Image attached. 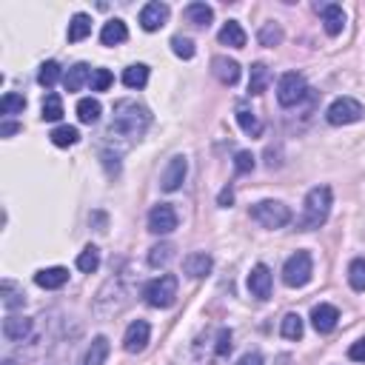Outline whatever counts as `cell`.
<instances>
[{
    "label": "cell",
    "mask_w": 365,
    "mask_h": 365,
    "mask_svg": "<svg viewBox=\"0 0 365 365\" xmlns=\"http://www.w3.org/2000/svg\"><path fill=\"white\" fill-rule=\"evenodd\" d=\"M77 268H80L83 274H94V271L100 268V251H97V246H86V249L77 254Z\"/></svg>",
    "instance_id": "4dcf8cb0"
},
{
    "label": "cell",
    "mask_w": 365,
    "mask_h": 365,
    "mask_svg": "<svg viewBox=\"0 0 365 365\" xmlns=\"http://www.w3.org/2000/svg\"><path fill=\"white\" fill-rule=\"evenodd\" d=\"M100 114H103L100 100H94V97H83V100L77 103V120H80V123L92 126V123H97V120H100Z\"/></svg>",
    "instance_id": "484cf974"
},
{
    "label": "cell",
    "mask_w": 365,
    "mask_h": 365,
    "mask_svg": "<svg viewBox=\"0 0 365 365\" xmlns=\"http://www.w3.org/2000/svg\"><path fill=\"white\" fill-rule=\"evenodd\" d=\"M212 268H214V260H212L206 251H195V254H189L186 260H182V271H186L192 280H203V277H209V274H212Z\"/></svg>",
    "instance_id": "5bb4252c"
},
{
    "label": "cell",
    "mask_w": 365,
    "mask_h": 365,
    "mask_svg": "<svg viewBox=\"0 0 365 365\" xmlns=\"http://www.w3.org/2000/svg\"><path fill=\"white\" fill-rule=\"evenodd\" d=\"M317 12L322 15L325 32H328L331 38H337V35L342 32V26H345V12H342V6H337V4H322V6H317Z\"/></svg>",
    "instance_id": "2e32d148"
},
{
    "label": "cell",
    "mask_w": 365,
    "mask_h": 365,
    "mask_svg": "<svg viewBox=\"0 0 365 365\" xmlns=\"http://www.w3.org/2000/svg\"><path fill=\"white\" fill-rule=\"evenodd\" d=\"M337 320H339V311H337L334 305H328V303H320V305H314V311H311V325H314L320 334L334 331V328H337Z\"/></svg>",
    "instance_id": "9a60e30c"
},
{
    "label": "cell",
    "mask_w": 365,
    "mask_h": 365,
    "mask_svg": "<svg viewBox=\"0 0 365 365\" xmlns=\"http://www.w3.org/2000/svg\"><path fill=\"white\" fill-rule=\"evenodd\" d=\"M111 126H109V134L111 137H123L126 143L131 140H140L151 123V114L146 106H140L137 100H117L114 109H111Z\"/></svg>",
    "instance_id": "6da1fadb"
},
{
    "label": "cell",
    "mask_w": 365,
    "mask_h": 365,
    "mask_svg": "<svg viewBox=\"0 0 365 365\" xmlns=\"http://www.w3.org/2000/svg\"><path fill=\"white\" fill-rule=\"evenodd\" d=\"M177 229V212L168 203H160L148 212V231L151 234H171Z\"/></svg>",
    "instance_id": "9c48e42d"
},
{
    "label": "cell",
    "mask_w": 365,
    "mask_h": 365,
    "mask_svg": "<svg viewBox=\"0 0 365 365\" xmlns=\"http://www.w3.org/2000/svg\"><path fill=\"white\" fill-rule=\"evenodd\" d=\"M29 334H32V320L18 317V314H9V317L4 320V337H6L9 342H21V339H26Z\"/></svg>",
    "instance_id": "ac0fdd59"
},
{
    "label": "cell",
    "mask_w": 365,
    "mask_h": 365,
    "mask_svg": "<svg viewBox=\"0 0 365 365\" xmlns=\"http://www.w3.org/2000/svg\"><path fill=\"white\" fill-rule=\"evenodd\" d=\"M23 109H26V97L18 94V92H6L4 100H0V114H4V117L23 114Z\"/></svg>",
    "instance_id": "f1b7e54d"
},
{
    "label": "cell",
    "mask_w": 365,
    "mask_h": 365,
    "mask_svg": "<svg viewBox=\"0 0 365 365\" xmlns=\"http://www.w3.org/2000/svg\"><path fill=\"white\" fill-rule=\"evenodd\" d=\"M257 40H260V46H280L283 43V29H280V23H266L263 29H260V35H257Z\"/></svg>",
    "instance_id": "d590c367"
},
{
    "label": "cell",
    "mask_w": 365,
    "mask_h": 365,
    "mask_svg": "<svg viewBox=\"0 0 365 365\" xmlns=\"http://www.w3.org/2000/svg\"><path fill=\"white\" fill-rule=\"evenodd\" d=\"M171 49H174V55L177 58H182V60H192L195 58V40H189V38H171Z\"/></svg>",
    "instance_id": "f35d334b"
},
{
    "label": "cell",
    "mask_w": 365,
    "mask_h": 365,
    "mask_svg": "<svg viewBox=\"0 0 365 365\" xmlns=\"http://www.w3.org/2000/svg\"><path fill=\"white\" fill-rule=\"evenodd\" d=\"M303 317L300 314H285L283 317V325H280V334L285 337V339H300L303 337Z\"/></svg>",
    "instance_id": "e575fe53"
},
{
    "label": "cell",
    "mask_w": 365,
    "mask_h": 365,
    "mask_svg": "<svg viewBox=\"0 0 365 365\" xmlns=\"http://www.w3.org/2000/svg\"><path fill=\"white\" fill-rule=\"evenodd\" d=\"M186 174H189V160L182 157V154L171 157L168 165H165V171H163V177H160L163 192H177L182 186V180H186Z\"/></svg>",
    "instance_id": "ba28073f"
},
{
    "label": "cell",
    "mask_w": 365,
    "mask_h": 365,
    "mask_svg": "<svg viewBox=\"0 0 365 365\" xmlns=\"http://www.w3.org/2000/svg\"><path fill=\"white\" fill-rule=\"evenodd\" d=\"M177 277L174 274H160V277H154L151 283H146V288H143V297H146V303L151 305V308H171L174 305V300H177Z\"/></svg>",
    "instance_id": "3957f363"
},
{
    "label": "cell",
    "mask_w": 365,
    "mask_h": 365,
    "mask_svg": "<svg viewBox=\"0 0 365 365\" xmlns=\"http://www.w3.org/2000/svg\"><path fill=\"white\" fill-rule=\"evenodd\" d=\"M18 131H21V126H18V123H9V120L0 126V137H12V134H18Z\"/></svg>",
    "instance_id": "f6af8a7d"
},
{
    "label": "cell",
    "mask_w": 365,
    "mask_h": 365,
    "mask_svg": "<svg viewBox=\"0 0 365 365\" xmlns=\"http://www.w3.org/2000/svg\"><path fill=\"white\" fill-rule=\"evenodd\" d=\"M237 123H240V129H243L249 137H260V134H263L260 117H257L254 111H249V109H237Z\"/></svg>",
    "instance_id": "f546056e"
},
{
    "label": "cell",
    "mask_w": 365,
    "mask_h": 365,
    "mask_svg": "<svg viewBox=\"0 0 365 365\" xmlns=\"http://www.w3.org/2000/svg\"><path fill=\"white\" fill-rule=\"evenodd\" d=\"M359 117H362V103L354 97H337L325 111V120L331 126H348V123H356Z\"/></svg>",
    "instance_id": "52a82bcc"
},
{
    "label": "cell",
    "mask_w": 365,
    "mask_h": 365,
    "mask_svg": "<svg viewBox=\"0 0 365 365\" xmlns=\"http://www.w3.org/2000/svg\"><path fill=\"white\" fill-rule=\"evenodd\" d=\"M123 83H126L129 89H143V86L148 83V66H146V63L129 66V69L123 72Z\"/></svg>",
    "instance_id": "83f0119b"
},
{
    "label": "cell",
    "mask_w": 365,
    "mask_h": 365,
    "mask_svg": "<svg viewBox=\"0 0 365 365\" xmlns=\"http://www.w3.org/2000/svg\"><path fill=\"white\" fill-rule=\"evenodd\" d=\"M234 168H237V174H249L254 168V154L251 151H237L234 154Z\"/></svg>",
    "instance_id": "60d3db41"
},
{
    "label": "cell",
    "mask_w": 365,
    "mask_h": 365,
    "mask_svg": "<svg viewBox=\"0 0 365 365\" xmlns=\"http://www.w3.org/2000/svg\"><path fill=\"white\" fill-rule=\"evenodd\" d=\"M311 274H314V260H311L308 251L291 254V257L285 260V266H283V283H285L288 288H303V285L311 280Z\"/></svg>",
    "instance_id": "5b68a950"
},
{
    "label": "cell",
    "mask_w": 365,
    "mask_h": 365,
    "mask_svg": "<svg viewBox=\"0 0 365 365\" xmlns=\"http://www.w3.org/2000/svg\"><path fill=\"white\" fill-rule=\"evenodd\" d=\"M212 75H214L223 86H237V80H240V63L231 60V58L217 55V58L212 60Z\"/></svg>",
    "instance_id": "4fadbf2b"
},
{
    "label": "cell",
    "mask_w": 365,
    "mask_h": 365,
    "mask_svg": "<svg viewBox=\"0 0 365 365\" xmlns=\"http://www.w3.org/2000/svg\"><path fill=\"white\" fill-rule=\"evenodd\" d=\"M4 365H15V362H9V359H6V362H4Z\"/></svg>",
    "instance_id": "7dc6e473"
},
{
    "label": "cell",
    "mask_w": 365,
    "mask_h": 365,
    "mask_svg": "<svg viewBox=\"0 0 365 365\" xmlns=\"http://www.w3.org/2000/svg\"><path fill=\"white\" fill-rule=\"evenodd\" d=\"M35 283H38L40 288H46V291H55V288H63V285L69 283V268H63V266H52V268H40V271L35 274Z\"/></svg>",
    "instance_id": "e0dca14e"
},
{
    "label": "cell",
    "mask_w": 365,
    "mask_h": 365,
    "mask_svg": "<svg viewBox=\"0 0 365 365\" xmlns=\"http://www.w3.org/2000/svg\"><path fill=\"white\" fill-rule=\"evenodd\" d=\"M348 283L354 291H365V260L356 257L351 266H348Z\"/></svg>",
    "instance_id": "74e56055"
},
{
    "label": "cell",
    "mask_w": 365,
    "mask_h": 365,
    "mask_svg": "<svg viewBox=\"0 0 365 365\" xmlns=\"http://www.w3.org/2000/svg\"><path fill=\"white\" fill-rule=\"evenodd\" d=\"M0 294H4V308H6V311H15V308H21V305L26 303L23 288H18L12 280H4V283H0Z\"/></svg>",
    "instance_id": "603a6c76"
},
{
    "label": "cell",
    "mask_w": 365,
    "mask_h": 365,
    "mask_svg": "<svg viewBox=\"0 0 365 365\" xmlns=\"http://www.w3.org/2000/svg\"><path fill=\"white\" fill-rule=\"evenodd\" d=\"M109 356V339L106 337H94L92 345L86 348V356H83V365H103Z\"/></svg>",
    "instance_id": "4316f807"
},
{
    "label": "cell",
    "mask_w": 365,
    "mask_h": 365,
    "mask_svg": "<svg viewBox=\"0 0 365 365\" xmlns=\"http://www.w3.org/2000/svg\"><path fill=\"white\" fill-rule=\"evenodd\" d=\"M305 94H308V86H305V77H303V75L285 72V75L280 77V83H277V100H280V106L291 109V106L303 103Z\"/></svg>",
    "instance_id": "8992f818"
},
{
    "label": "cell",
    "mask_w": 365,
    "mask_h": 365,
    "mask_svg": "<svg viewBox=\"0 0 365 365\" xmlns=\"http://www.w3.org/2000/svg\"><path fill=\"white\" fill-rule=\"evenodd\" d=\"M249 291L257 300H268L271 297V271H268V266L257 263L251 268V274H249Z\"/></svg>",
    "instance_id": "7c38bea8"
},
{
    "label": "cell",
    "mask_w": 365,
    "mask_h": 365,
    "mask_svg": "<svg viewBox=\"0 0 365 365\" xmlns=\"http://www.w3.org/2000/svg\"><path fill=\"white\" fill-rule=\"evenodd\" d=\"M220 43L223 46H231V49H243L246 46V32L237 21H229L223 29H220Z\"/></svg>",
    "instance_id": "cb8c5ba5"
},
{
    "label": "cell",
    "mask_w": 365,
    "mask_h": 365,
    "mask_svg": "<svg viewBox=\"0 0 365 365\" xmlns=\"http://www.w3.org/2000/svg\"><path fill=\"white\" fill-rule=\"evenodd\" d=\"M58 80H60V63H58V60H46V63L40 66L38 83H40V86H46V89H52Z\"/></svg>",
    "instance_id": "8d00e7d4"
},
{
    "label": "cell",
    "mask_w": 365,
    "mask_h": 365,
    "mask_svg": "<svg viewBox=\"0 0 365 365\" xmlns=\"http://www.w3.org/2000/svg\"><path fill=\"white\" fill-rule=\"evenodd\" d=\"M186 21L195 23V26H200V29H206L214 21V9L209 4H189L186 6Z\"/></svg>",
    "instance_id": "44dd1931"
},
{
    "label": "cell",
    "mask_w": 365,
    "mask_h": 365,
    "mask_svg": "<svg viewBox=\"0 0 365 365\" xmlns=\"http://www.w3.org/2000/svg\"><path fill=\"white\" fill-rule=\"evenodd\" d=\"M348 359H354V362H365V337H362V339H356V342H351V348H348Z\"/></svg>",
    "instance_id": "7bdbcfd3"
},
{
    "label": "cell",
    "mask_w": 365,
    "mask_h": 365,
    "mask_svg": "<svg viewBox=\"0 0 365 365\" xmlns=\"http://www.w3.org/2000/svg\"><path fill=\"white\" fill-rule=\"evenodd\" d=\"M229 351H231V331L223 328L220 337H217V356H226Z\"/></svg>",
    "instance_id": "b9f144b4"
},
{
    "label": "cell",
    "mask_w": 365,
    "mask_h": 365,
    "mask_svg": "<svg viewBox=\"0 0 365 365\" xmlns=\"http://www.w3.org/2000/svg\"><path fill=\"white\" fill-rule=\"evenodd\" d=\"M231 200H234V192L231 189H223L220 192V206H231Z\"/></svg>",
    "instance_id": "bcb514c9"
},
{
    "label": "cell",
    "mask_w": 365,
    "mask_h": 365,
    "mask_svg": "<svg viewBox=\"0 0 365 365\" xmlns=\"http://www.w3.org/2000/svg\"><path fill=\"white\" fill-rule=\"evenodd\" d=\"M40 111H43V114H40L43 120L58 123V120L63 117V100H60V94H55V92H52V94H46V97H43V109H40Z\"/></svg>",
    "instance_id": "1f68e13d"
},
{
    "label": "cell",
    "mask_w": 365,
    "mask_h": 365,
    "mask_svg": "<svg viewBox=\"0 0 365 365\" xmlns=\"http://www.w3.org/2000/svg\"><path fill=\"white\" fill-rule=\"evenodd\" d=\"M114 83V75L109 69H94L92 72V92H109Z\"/></svg>",
    "instance_id": "ab89813d"
},
{
    "label": "cell",
    "mask_w": 365,
    "mask_h": 365,
    "mask_svg": "<svg viewBox=\"0 0 365 365\" xmlns=\"http://www.w3.org/2000/svg\"><path fill=\"white\" fill-rule=\"evenodd\" d=\"M92 72H94V69H89L86 63H75V66L63 75V86H66V92H80L86 83H92Z\"/></svg>",
    "instance_id": "d6986e66"
},
{
    "label": "cell",
    "mask_w": 365,
    "mask_h": 365,
    "mask_svg": "<svg viewBox=\"0 0 365 365\" xmlns=\"http://www.w3.org/2000/svg\"><path fill=\"white\" fill-rule=\"evenodd\" d=\"M49 137H52V143H55L58 148H69V146H75V143L80 140V134H77L75 126H58Z\"/></svg>",
    "instance_id": "836d02e7"
},
{
    "label": "cell",
    "mask_w": 365,
    "mask_h": 365,
    "mask_svg": "<svg viewBox=\"0 0 365 365\" xmlns=\"http://www.w3.org/2000/svg\"><path fill=\"white\" fill-rule=\"evenodd\" d=\"M126 40H129V29H126L123 21H109L103 26V32H100V43L103 46H120Z\"/></svg>",
    "instance_id": "ffe728a7"
},
{
    "label": "cell",
    "mask_w": 365,
    "mask_h": 365,
    "mask_svg": "<svg viewBox=\"0 0 365 365\" xmlns=\"http://www.w3.org/2000/svg\"><path fill=\"white\" fill-rule=\"evenodd\" d=\"M251 220L260 223L263 229H283L291 220V209L280 200H260L251 206Z\"/></svg>",
    "instance_id": "277c9868"
},
{
    "label": "cell",
    "mask_w": 365,
    "mask_h": 365,
    "mask_svg": "<svg viewBox=\"0 0 365 365\" xmlns=\"http://www.w3.org/2000/svg\"><path fill=\"white\" fill-rule=\"evenodd\" d=\"M271 83V72L266 63H254L251 66V75H249V94H263Z\"/></svg>",
    "instance_id": "7402d4cb"
},
{
    "label": "cell",
    "mask_w": 365,
    "mask_h": 365,
    "mask_svg": "<svg viewBox=\"0 0 365 365\" xmlns=\"http://www.w3.org/2000/svg\"><path fill=\"white\" fill-rule=\"evenodd\" d=\"M331 214V189L328 186H314L305 195V206H303V217H300V229L303 231H314L320 229Z\"/></svg>",
    "instance_id": "7a4b0ae2"
},
{
    "label": "cell",
    "mask_w": 365,
    "mask_h": 365,
    "mask_svg": "<svg viewBox=\"0 0 365 365\" xmlns=\"http://www.w3.org/2000/svg\"><path fill=\"white\" fill-rule=\"evenodd\" d=\"M171 257H174V246H171V243H157L154 249H148V266H151V268L168 266Z\"/></svg>",
    "instance_id": "d6a6232c"
},
{
    "label": "cell",
    "mask_w": 365,
    "mask_h": 365,
    "mask_svg": "<svg viewBox=\"0 0 365 365\" xmlns=\"http://www.w3.org/2000/svg\"><path fill=\"white\" fill-rule=\"evenodd\" d=\"M148 337H151V328L146 320H134L129 328H126V337H123V348L129 354H140L146 345H148Z\"/></svg>",
    "instance_id": "30bf717a"
},
{
    "label": "cell",
    "mask_w": 365,
    "mask_h": 365,
    "mask_svg": "<svg viewBox=\"0 0 365 365\" xmlns=\"http://www.w3.org/2000/svg\"><path fill=\"white\" fill-rule=\"evenodd\" d=\"M92 35V18L89 15H75L72 21H69V43H80V40H86Z\"/></svg>",
    "instance_id": "d4e9b609"
},
{
    "label": "cell",
    "mask_w": 365,
    "mask_h": 365,
    "mask_svg": "<svg viewBox=\"0 0 365 365\" xmlns=\"http://www.w3.org/2000/svg\"><path fill=\"white\" fill-rule=\"evenodd\" d=\"M165 21H168V6L165 4H146L143 9H140V26L146 29V32H157V29H163L165 26Z\"/></svg>",
    "instance_id": "8fae6325"
},
{
    "label": "cell",
    "mask_w": 365,
    "mask_h": 365,
    "mask_svg": "<svg viewBox=\"0 0 365 365\" xmlns=\"http://www.w3.org/2000/svg\"><path fill=\"white\" fill-rule=\"evenodd\" d=\"M237 365H266V362H263V356L257 351H251V354H243Z\"/></svg>",
    "instance_id": "ee69618b"
}]
</instances>
